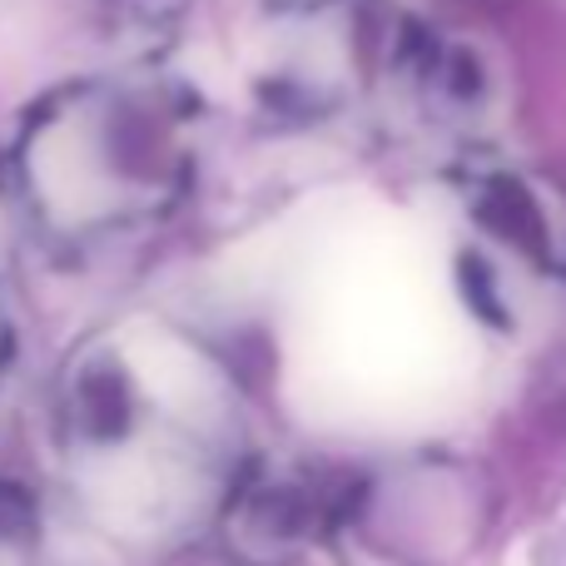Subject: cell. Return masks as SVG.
Masks as SVG:
<instances>
[{
	"label": "cell",
	"mask_w": 566,
	"mask_h": 566,
	"mask_svg": "<svg viewBox=\"0 0 566 566\" xmlns=\"http://www.w3.org/2000/svg\"><path fill=\"white\" fill-rule=\"evenodd\" d=\"M55 442L90 522L139 552L209 532L244 472L224 388L155 378L119 343H90L60 378Z\"/></svg>",
	"instance_id": "obj_1"
},
{
	"label": "cell",
	"mask_w": 566,
	"mask_h": 566,
	"mask_svg": "<svg viewBox=\"0 0 566 566\" xmlns=\"http://www.w3.org/2000/svg\"><path fill=\"white\" fill-rule=\"evenodd\" d=\"M353 472L323 462H244L214 527L244 566H283L303 552L333 547L348 507Z\"/></svg>",
	"instance_id": "obj_2"
},
{
	"label": "cell",
	"mask_w": 566,
	"mask_h": 566,
	"mask_svg": "<svg viewBox=\"0 0 566 566\" xmlns=\"http://www.w3.org/2000/svg\"><path fill=\"white\" fill-rule=\"evenodd\" d=\"M482 219H488L492 229H497L507 244L527 249L532 259H542V264H557V244H552V224L547 214L537 209V199H532V189H522L517 179H488L482 185Z\"/></svg>",
	"instance_id": "obj_4"
},
{
	"label": "cell",
	"mask_w": 566,
	"mask_h": 566,
	"mask_svg": "<svg viewBox=\"0 0 566 566\" xmlns=\"http://www.w3.org/2000/svg\"><path fill=\"white\" fill-rule=\"evenodd\" d=\"M482 527V512H468L458 482H388L353 478L348 507L338 517L333 547H348L368 566H442L462 557Z\"/></svg>",
	"instance_id": "obj_3"
},
{
	"label": "cell",
	"mask_w": 566,
	"mask_h": 566,
	"mask_svg": "<svg viewBox=\"0 0 566 566\" xmlns=\"http://www.w3.org/2000/svg\"><path fill=\"white\" fill-rule=\"evenodd\" d=\"M0 363H6V318H0Z\"/></svg>",
	"instance_id": "obj_5"
}]
</instances>
